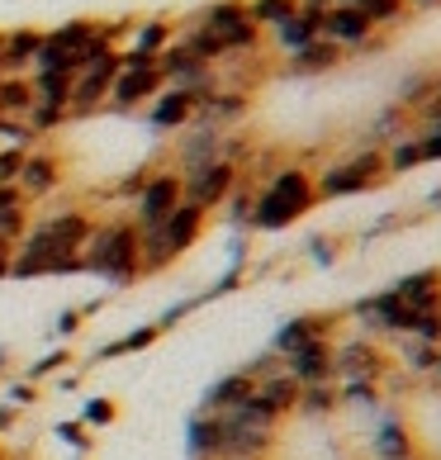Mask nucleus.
<instances>
[{"label":"nucleus","mask_w":441,"mask_h":460,"mask_svg":"<svg viewBox=\"0 0 441 460\" xmlns=\"http://www.w3.org/2000/svg\"><path fill=\"white\" fill-rule=\"evenodd\" d=\"M81 266H86V276L105 280L114 289L138 285L143 266H138V224H133V214L95 218L91 243L81 247Z\"/></svg>","instance_id":"obj_1"},{"label":"nucleus","mask_w":441,"mask_h":460,"mask_svg":"<svg viewBox=\"0 0 441 460\" xmlns=\"http://www.w3.org/2000/svg\"><path fill=\"white\" fill-rule=\"evenodd\" d=\"M318 204V185H313V172L304 166H276L261 185H257V204H251V224L257 233H280L299 224Z\"/></svg>","instance_id":"obj_2"},{"label":"nucleus","mask_w":441,"mask_h":460,"mask_svg":"<svg viewBox=\"0 0 441 460\" xmlns=\"http://www.w3.org/2000/svg\"><path fill=\"white\" fill-rule=\"evenodd\" d=\"M205 224H209V214L199 209V204L181 199L176 214L166 218V224L143 228L138 233V266H143V276H157V270H166L172 261H181L185 252L205 237Z\"/></svg>","instance_id":"obj_3"},{"label":"nucleus","mask_w":441,"mask_h":460,"mask_svg":"<svg viewBox=\"0 0 441 460\" xmlns=\"http://www.w3.org/2000/svg\"><path fill=\"white\" fill-rule=\"evenodd\" d=\"M91 209H53L43 218H29V233L14 252H24V257H81V247L91 243Z\"/></svg>","instance_id":"obj_4"},{"label":"nucleus","mask_w":441,"mask_h":460,"mask_svg":"<svg viewBox=\"0 0 441 460\" xmlns=\"http://www.w3.org/2000/svg\"><path fill=\"white\" fill-rule=\"evenodd\" d=\"M384 147H356L347 157H337L323 176H313L318 185V199H342V195H361V190H375L384 181Z\"/></svg>","instance_id":"obj_5"},{"label":"nucleus","mask_w":441,"mask_h":460,"mask_svg":"<svg viewBox=\"0 0 441 460\" xmlns=\"http://www.w3.org/2000/svg\"><path fill=\"white\" fill-rule=\"evenodd\" d=\"M195 24L218 33V43H224L228 58H257L266 48V33L251 24L247 0H214V5H205L195 14Z\"/></svg>","instance_id":"obj_6"},{"label":"nucleus","mask_w":441,"mask_h":460,"mask_svg":"<svg viewBox=\"0 0 441 460\" xmlns=\"http://www.w3.org/2000/svg\"><path fill=\"white\" fill-rule=\"evenodd\" d=\"M162 91H166V76H162L157 58H133V53L119 48V76H114V86H110V105L119 114H128V110L152 105Z\"/></svg>","instance_id":"obj_7"},{"label":"nucleus","mask_w":441,"mask_h":460,"mask_svg":"<svg viewBox=\"0 0 441 460\" xmlns=\"http://www.w3.org/2000/svg\"><path fill=\"white\" fill-rule=\"evenodd\" d=\"M181 199H185V176L176 172V166H166V172H152L147 185H143V195L133 199V224H138V233L166 224V218L176 214Z\"/></svg>","instance_id":"obj_8"},{"label":"nucleus","mask_w":441,"mask_h":460,"mask_svg":"<svg viewBox=\"0 0 441 460\" xmlns=\"http://www.w3.org/2000/svg\"><path fill=\"white\" fill-rule=\"evenodd\" d=\"M318 39H328L332 48H342V53H370V48H380V33L366 24V14H356L351 5H342V0L323 10Z\"/></svg>","instance_id":"obj_9"},{"label":"nucleus","mask_w":441,"mask_h":460,"mask_svg":"<svg viewBox=\"0 0 441 460\" xmlns=\"http://www.w3.org/2000/svg\"><path fill=\"white\" fill-rule=\"evenodd\" d=\"M237 181H243V166L228 162V157H218L209 166H199L195 176H185V199L199 204L205 214H214V209H224V199L233 195Z\"/></svg>","instance_id":"obj_10"},{"label":"nucleus","mask_w":441,"mask_h":460,"mask_svg":"<svg viewBox=\"0 0 441 460\" xmlns=\"http://www.w3.org/2000/svg\"><path fill=\"white\" fill-rule=\"evenodd\" d=\"M309 342H337V318L332 314H299L290 323H280L276 337H270V351L276 356H290Z\"/></svg>","instance_id":"obj_11"},{"label":"nucleus","mask_w":441,"mask_h":460,"mask_svg":"<svg viewBox=\"0 0 441 460\" xmlns=\"http://www.w3.org/2000/svg\"><path fill=\"white\" fill-rule=\"evenodd\" d=\"M20 195L33 204V199H48V195H57L62 190V157L57 152H48V147H29V157L20 166Z\"/></svg>","instance_id":"obj_12"},{"label":"nucleus","mask_w":441,"mask_h":460,"mask_svg":"<svg viewBox=\"0 0 441 460\" xmlns=\"http://www.w3.org/2000/svg\"><path fill=\"white\" fill-rule=\"evenodd\" d=\"M224 157V133L209 128V124H190L181 133V143H176V172L181 176H195L199 166H209Z\"/></svg>","instance_id":"obj_13"},{"label":"nucleus","mask_w":441,"mask_h":460,"mask_svg":"<svg viewBox=\"0 0 441 460\" xmlns=\"http://www.w3.org/2000/svg\"><path fill=\"white\" fill-rule=\"evenodd\" d=\"M195 110H199V95L181 91V86H166L157 100H152V110H147V124L157 128V133H176V128H190Z\"/></svg>","instance_id":"obj_14"},{"label":"nucleus","mask_w":441,"mask_h":460,"mask_svg":"<svg viewBox=\"0 0 441 460\" xmlns=\"http://www.w3.org/2000/svg\"><path fill=\"white\" fill-rule=\"evenodd\" d=\"M285 370L295 375V385H337L332 380V342H309V347H299L290 356H280Z\"/></svg>","instance_id":"obj_15"},{"label":"nucleus","mask_w":441,"mask_h":460,"mask_svg":"<svg viewBox=\"0 0 441 460\" xmlns=\"http://www.w3.org/2000/svg\"><path fill=\"white\" fill-rule=\"evenodd\" d=\"M39 48H43V29H33V24L10 29L5 39H0V72H5V76L33 72V58H39Z\"/></svg>","instance_id":"obj_16"},{"label":"nucleus","mask_w":441,"mask_h":460,"mask_svg":"<svg viewBox=\"0 0 441 460\" xmlns=\"http://www.w3.org/2000/svg\"><path fill=\"white\" fill-rule=\"evenodd\" d=\"M318 20H323V14L295 10L290 20H280L276 29H266V39H270V48H276L280 58H290V53H299V48H309L318 39Z\"/></svg>","instance_id":"obj_17"},{"label":"nucleus","mask_w":441,"mask_h":460,"mask_svg":"<svg viewBox=\"0 0 441 460\" xmlns=\"http://www.w3.org/2000/svg\"><path fill=\"white\" fill-rule=\"evenodd\" d=\"M251 375L247 370H233V375H224V380H214L209 389H205V399H199V413H228V408H237L247 394H251Z\"/></svg>","instance_id":"obj_18"},{"label":"nucleus","mask_w":441,"mask_h":460,"mask_svg":"<svg viewBox=\"0 0 441 460\" xmlns=\"http://www.w3.org/2000/svg\"><path fill=\"white\" fill-rule=\"evenodd\" d=\"M95 29H100V20H66V24H57V29H48V33H43V48H39V53L76 58L81 48L95 39Z\"/></svg>","instance_id":"obj_19"},{"label":"nucleus","mask_w":441,"mask_h":460,"mask_svg":"<svg viewBox=\"0 0 441 460\" xmlns=\"http://www.w3.org/2000/svg\"><path fill=\"white\" fill-rule=\"evenodd\" d=\"M370 451H375V460H413V432L403 428L399 418H380L375 422V437H370Z\"/></svg>","instance_id":"obj_20"},{"label":"nucleus","mask_w":441,"mask_h":460,"mask_svg":"<svg viewBox=\"0 0 441 460\" xmlns=\"http://www.w3.org/2000/svg\"><path fill=\"white\" fill-rule=\"evenodd\" d=\"M342 58H347L342 48H332L328 39H313L309 48H299V53L285 58V72H290V76H318V72H332Z\"/></svg>","instance_id":"obj_21"},{"label":"nucleus","mask_w":441,"mask_h":460,"mask_svg":"<svg viewBox=\"0 0 441 460\" xmlns=\"http://www.w3.org/2000/svg\"><path fill=\"white\" fill-rule=\"evenodd\" d=\"M176 39V24L172 20H143V24H133V43L124 48V53H133V58H162V48Z\"/></svg>","instance_id":"obj_22"},{"label":"nucleus","mask_w":441,"mask_h":460,"mask_svg":"<svg viewBox=\"0 0 441 460\" xmlns=\"http://www.w3.org/2000/svg\"><path fill=\"white\" fill-rule=\"evenodd\" d=\"M342 5H351L356 14H366V24L370 29H394V24H403V20H409V5H403V0H342Z\"/></svg>","instance_id":"obj_23"},{"label":"nucleus","mask_w":441,"mask_h":460,"mask_svg":"<svg viewBox=\"0 0 441 460\" xmlns=\"http://www.w3.org/2000/svg\"><path fill=\"white\" fill-rule=\"evenodd\" d=\"M413 166H422V143H418V128L399 133L394 143H384V172H389V176H403V172H413Z\"/></svg>","instance_id":"obj_24"},{"label":"nucleus","mask_w":441,"mask_h":460,"mask_svg":"<svg viewBox=\"0 0 441 460\" xmlns=\"http://www.w3.org/2000/svg\"><path fill=\"white\" fill-rule=\"evenodd\" d=\"M157 337H162V328H157V323H143V328L124 332L119 342L95 347V361H119V356H138V351H147L152 342H157Z\"/></svg>","instance_id":"obj_25"},{"label":"nucleus","mask_w":441,"mask_h":460,"mask_svg":"<svg viewBox=\"0 0 441 460\" xmlns=\"http://www.w3.org/2000/svg\"><path fill=\"white\" fill-rule=\"evenodd\" d=\"M33 86H29V72L24 76H0V114H10V119H24L33 110Z\"/></svg>","instance_id":"obj_26"},{"label":"nucleus","mask_w":441,"mask_h":460,"mask_svg":"<svg viewBox=\"0 0 441 460\" xmlns=\"http://www.w3.org/2000/svg\"><path fill=\"white\" fill-rule=\"evenodd\" d=\"M342 408V394H337V385H304L299 389V403H295V413L304 418H328Z\"/></svg>","instance_id":"obj_27"},{"label":"nucleus","mask_w":441,"mask_h":460,"mask_svg":"<svg viewBox=\"0 0 441 460\" xmlns=\"http://www.w3.org/2000/svg\"><path fill=\"white\" fill-rule=\"evenodd\" d=\"M66 119H72V110H66V105H53V100H33V110L24 114V124L33 128V138H48V133H57Z\"/></svg>","instance_id":"obj_28"},{"label":"nucleus","mask_w":441,"mask_h":460,"mask_svg":"<svg viewBox=\"0 0 441 460\" xmlns=\"http://www.w3.org/2000/svg\"><path fill=\"white\" fill-rule=\"evenodd\" d=\"M295 10H299V0H247V14H251V24H257L261 33L276 29L280 20H290Z\"/></svg>","instance_id":"obj_29"},{"label":"nucleus","mask_w":441,"mask_h":460,"mask_svg":"<svg viewBox=\"0 0 441 460\" xmlns=\"http://www.w3.org/2000/svg\"><path fill=\"white\" fill-rule=\"evenodd\" d=\"M66 361H72V351H66V347H53L48 356H39L33 366H24V380H29V385H39V380H48L53 370H62Z\"/></svg>","instance_id":"obj_30"},{"label":"nucleus","mask_w":441,"mask_h":460,"mask_svg":"<svg viewBox=\"0 0 441 460\" xmlns=\"http://www.w3.org/2000/svg\"><path fill=\"white\" fill-rule=\"evenodd\" d=\"M114 418H119V408H114V399H105V394H91L86 408H81V422H86V428H110Z\"/></svg>","instance_id":"obj_31"},{"label":"nucleus","mask_w":441,"mask_h":460,"mask_svg":"<svg viewBox=\"0 0 441 460\" xmlns=\"http://www.w3.org/2000/svg\"><path fill=\"white\" fill-rule=\"evenodd\" d=\"M0 143H5V147H33L39 138H33V128L24 124V119H10V114H0Z\"/></svg>","instance_id":"obj_32"},{"label":"nucleus","mask_w":441,"mask_h":460,"mask_svg":"<svg viewBox=\"0 0 441 460\" xmlns=\"http://www.w3.org/2000/svg\"><path fill=\"white\" fill-rule=\"evenodd\" d=\"M147 176H152V166H138V172H128L124 181H114L110 199H114V204H124V199H138V195H143V185H147Z\"/></svg>","instance_id":"obj_33"},{"label":"nucleus","mask_w":441,"mask_h":460,"mask_svg":"<svg viewBox=\"0 0 441 460\" xmlns=\"http://www.w3.org/2000/svg\"><path fill=\"white\" fill-rule=\"evenodd\" d=\"M29 204H20V209H5L0 214V237H5V243H20V237L29 233Z\"/></svg>","instance_id":"obj_34"},{"label":"nucleus","mask_w":441,"mask_h":460,"mask_svg":"<svg viewBox=\"0 0 441 460\" xmlns=\"http://www.w3.org/2000/svg\"><path fill=\"white\" fill-rule=\"evenodd\" d=\"M24 157H29V147H0V185H14V181H20Z\"/></svg>","instance_id":"obj_35"},{"label":"nucleus","mask_w":441,"mask_h":460,"mask_svg":"<svg viewBox=\"0 0 441 460\" xmlns=\"http://www.w3.org/2000/svg\"><path fill=\"white\" fill-rule=\"evenodd\" d=\"M5 399H10L14 408H24V403L39 399V385H29V380H10V385H5Z\"/></svg>","instance_id":"obj_36"},{"label":"nucleus","mask_w":441,"mask_h":460,"mask_svg":"<svg viewBox=\"0 0 441 460\" xmlns=\"http://www.w3.org/2000/svg\"><path fill=\"white\" fill-rule=\"evenodd\" d=\"M422 143V162H441V128H418Z\"/></svg>","instance_id":"obj_37"},{"label":"nucleus","mask_w":441,"mask_h":460,"mask_svg":"<svg viewBox=\"0 0 441 460\" xmlns=\"http://www.w3.org/2000/svg\"><path fill=\"white\" fill-rule=\"evenodd\" d=\"M57 437H62V441H72L76 451H91V437L81 432V428H72V422H62V428H57Z\"/></svg>","instance_id":"obj_38"},{"label":"nucleus","mask_w":441,"mask_h":460,"mask_svg":"<svg viewBox=\"0 0 441 460\" xmlns=\"http://www.w3.org/2000/svg\"><path fill=\"white\" fill-rule=\"evenodd\" d=\"M20 204H29V199L20 195V185H0V214H5V209H20Z\"/></svg>","instance_id":"obj_39"},{"label":"nucleus","mask_w":441,"mask_h":460,"mask_svg":"<svg viewBox=\"0 0 441 460\" xmlns=\"http://www.w3.org/2000/svg\"><path fill=\"white\" fill-rule=\"evenodd\" d=\"M81 318H86V314H81V309H72V314H62V318H57V337H72V332L81 328Z\"/></svg>","instance_id":"obj_40"},{"label":"nucleus","mask_w":441,"mask_h":460,"mask_svg":"<svg viewBox=\"0 0 441 460\" xmlns=\"http://www.w3.org/2000/svg\"><path fill=\"white\" fill-rule=\"evenodd\" d=\"M10 257H14V243L0 237V280H10Z\"/></svg>","instance_id":"obj_41"},{"label":"nucleus","mask_w":441,"mask_h":460,"mask_svg":"<svg viewBox=\"0 0 441 460\" xmlns=\"http://www.w3.org/2000/svg\"><path fill=\"white\" fill-rule=\"evenodd\" d=\"M14 422H20V408H10V403H0V432H10Z\"/></svg>","instance_id":"obj_42"},{"label":"nucleus","mask_w":441,"mask_h":460,"mask_svg":"<svg viewBox=\"0 0 441 460\" xmlns=\"http://www.w3.org/2000/svg\"><path fill=\"white\" fill-rule=\"evenodd\" d=\"M428 375H432V380L441 385V342L432 347V361H428Z\"/></svg>","instance_id":"obj_43"},{"label":"nucleus","mask_w":441,"mask_h":460,"mask_svg":"<svg viewBox=\"0 0 441 460\" xmlns=\"http://www.w3.org/2000/svg\"><path fill=\"white\" fill-rule=\"evenodd\" d=\"M409 10H432V5H441V0H403Z\"/></svg>","instance_id":"obj_44"},{"label":"nucleus","mask_w":441,"mask_h":460,"mask_svg":"<svg viewBox=\"0 0 441 460\" xmlns=\"http://www.w3.org/2000/svg\"><path fill=\"white\" fill-rule=\"evenodd\" d=\"M10 361V347H0V366H5Z\"/></svg>","instance_id":"obj_45"},{"label":"nucleus","mask_w":441,"mask_h":460,"mask_svg":"<svg viewBox=\"0 0 441 460\" xmlns=\"http://www.w3.org/2000/svg\"><path fill=\"white\" fill-rule=\"evenodd\" d=\"M0 460H10V456H5V451H0Z\"/></svg>","instance_id":"obj_46"},{"label":"nucleus","mask_w":441,"mask_h":460,"mask_svg":"<svg viewBox=\"0 0 441 460\" xmlns=\"http://www.w3.org/2000/svg\"><path fill=\"white\" fill-rule=\"evenodd\" d=\"M0 39H5V33H0ZM0 76H5V72H0Z\"/></svg>","instance_id":"obj_47"},{"label":"nucleus","mask_w":441,"mask_h":460,"mask_svg":"<svg viewBox=\"0 0 441 460\" xmlns=\"http://www.w3.org/2000/svg\"><path fill=\"white\" fill-rule=\"evenodd\" d=\"M413 460H418V456H413Z\"/></svg>","instance_id":"obj_48"}]
</instances>
